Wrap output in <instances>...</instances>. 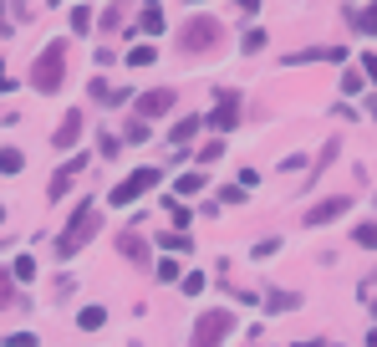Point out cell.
Instances as JSON below:
<instances>
[{"label": "cell", "mask_w": 377, "mask_h": 347, "mask_svg": "<svg viewBox=\"0 0 377 347\" xmlns=\"http://www.w3.org/2000/svg\"><path fill=\"white\" fill-rule=\"evenodd\" d=\"M240 46H245V51H260V46H265V31H260V26H255V31H245Z\"/></svg>", "instance_id": "33"}, {"label": "cell", "mask_w": 377, "mask_h": 347, "mask_svg": "<svg viewBox=\"0 0 377 347\" xmlns=\"http://www.w3.org/2000/svg\"><path fill=\"white\" fill-rule=\"evenodd\" d=\"M347 210H352V195H332V199H321V204L306 210V225H332L336 215H347Z\"/></svg>", "instance_id": "6"}, {"label": "cell", "mask_w": 377, "mask_h": 347, "mask_svg": "<svg viewBox=\"0 0 377 347\" xmlns=\"http://www.w3.org/2000/svg\"><path fill=\"white\" fill-rule=\"evenodd\" d=\"M92 235H97V204L87 199V204H77V215L67 220V230L57 235V255L67 261V255H77V250H82Z\"/></svg>", "instance_id": "2"}, {"label": "cell", "mask_w": 377, "mask_h": 347, "mask_svg": "<svg viewBox=\"0 0 377 347\" xmlns=\"http://www.w3.org/2000/svg\"><path fill=\"white\" fill-rule=\"evenodd\" d=\"M357 67H362V77H367V82H377V57H372V51L357 61Z\"/></svg>", "instance_id": "34"}, {"label": "cell", "mask_w": 377, "mask_h": 347, "mask_svg": "<svg viewBox=\"0 0 377 347\" xmlns=\"http://www.w3.org/2000/svg\"><path fill=\"white\" fill-rule=\"evenodd\" d=\"M214 46H225V26L214 16H189L179 26V51H184V57H204V51H214Z\"/></svg>", "instance_id": "1"}, {"label": "cell", "mask_w": 377, "mask_h": 347, "mask_svg": "<svg viewBox=\"0 0 377 347\" xmlns=\"http://www.w3.org/2000/svg\"><path fill=\"white\" fill-rule=\"evenodd\" d=\"M87 92H92V102H112V97H118V87H108L102 77H92V87H87Z\"/></svg>", "instance_id": "26"}, {"label": "cell", "mask_w": 377, "mask_h": 347, "mask_svg": "<svg viewBox=\"0 0 377 347\" xmlns=\"http://www.w3.org/2000/svg\"><path fill=\"white\" fill-rule=\"evenodd\" d=\"M10 87H16V77L6 72V61H0V92H10Z\"/></svg>", "instance_id": "37"}, {"label": "cell", "mask_w": 377, "mask_h": 347, "mask_svg": "<svg viewBox=\"0 0 377 347\" xmlns=\"http://www.w3.org/2000/svg\"><path fill=\"white\" fill-rule=\"evenodd\" d=\"M72 31H92V10H87V6L72 10Z\"/></svg>", "instance_id": "29"}, {"label": "cell", "mask_w": 377, "mask_h": 347, "mask_svg": "<svg viewBox=\"0 0 377 347\" xmlns=\"http://www.w3.org/2000/svg\"><path fill=\"white\" fill-rule=\"evenodd\" d=\"M153 57H159L153 46H133L128 51V67H153Z\"/></svg>", "instance_id": "22"}, {"label": "cell", "mask_w": 377, "mask_h": 347, "mask_svg": "<svg viewBox=\"0 0 377 347\" xmlns=\"http://www.w3.org/2000/svg\"><path fill=\"white\" fill-rule=\"evenodd\" d=\"M179 271H184L179 261H159V266H153V276H159V281H179Z\"/></svg>", "instance_id": "28"}, {"label": "cell", "mask_w": 377, "mask_h": 347, "mask_svg": "<svg viewBox=\"0 0 377 347\" xmlns=\"http://www.w3.org/2000/svg\"><path fill=\"white\" fill-rule=\"evenodd\" d=\"M123 138H128V143H143V138H148V118H133L123 128Z\"/></svg>", "instance_id": "25"}, {"label": "cell", "mask_w": 377, "mask_h": 347, "mask_svg": "<svg viewBox=\"0 0 377 347\" xmlns=\"http://www.w3.org/2000/svg\"><path fill=\"white\" fill-rule=\"evenodd\" d=\"M10 31H16V26H10V21H6V16H0V36H10Z\"/></svg>", "instance_id": "38"}, {"label": "cell", "mask_w": 377, "mask_h": 347, "mask_svg": "<svg viewBox=\"0 0 377 347\" xmlns=\"http://www.w3.org/2000/svg\"><path fill=\"white\" fill-rule=\"evenodd\" d=\"M159 179H163V174L153 169V163H148V169H133V174H128L123 184H118V189H112V195H108V204H133L138 195H148V189L159 184Z\"/></svg>", "instance_id": "5"}, {"label": "cell", "mask_w": 377, "mask_h": 347, "mask_svg": "<svg viewBox=\"0 0 377 347\" xmlns=\"http://www.w3.org/2000/svg\"><path fill=\"white\" fill-rule=\"evenodd\" d=\"M61 82H67V41H51L31 67V87L36 92H57Z\"/></svg>", "instance_id": "3"}, {"label": "cell", "mask_w": 377, "mask_h": 347, "mask_svg": "<svg viewBox=\"0 0 377 347\" xmlns=\"http://www.w3.org/2000/svg\"><path fill=\"white\" fill-rule=\"evenodd\" d=\"M362 82H367L362 72H352V67L342 72V92H347V97H357V92H362Z\"/></svg>", "instance_id": "24"}, {"label": "cell", "mask_w": 377, "mask_h": 347, "mask_svg": "<svg viewBox=\"0 0 377 347\" xmlns=\"http://www.w3.org/2000/svg\"><path fill=\"white\" fill-rule=\"evenodd\" d=\"M148 6H159V0H148Z\"/></svg>", "instance_id": "41"}, {"label": "cell", "mask_w": 377, "mask_h": 347, "mask_svg": "<svg viewBox=\"0 0 377 347\" xmlns=\"http://www.w3.org/2000/svg\"><path fill=\"white\" fill-rule=\"evenodd\" d=\"M10 281H16V276L0 271V312H6V306H16V286H10Z\"/></svg>", "instance_id": "23"}, {"label": "cell", "mask_w": 377, "mask_h": 347, "mask_svg": "<svg viewBox=\"0 0 377 347\" xmlns=\"http://www.w3.org/2000/svg\"><path fill=\"white\" fill-rule=\"evenodd\" d=\"M118 153H123V143L108 133V128H102V159H118Z\"/></svg>", "instance_id": "32"}, {"label": "cell", "mask_w": 377, "mask_h": 347, "mask_svg": "<svg viewBox=\"0 0 377 347\" xmlns=\"http://www.w3.org/2000/svg\"><path fill=\"white\" fill-rule=\"evenodd\" d=\"M347 6H357V0H347Z\"/></svg>", "instance_id": "42"}, {"label": "cell", "mask_w": 377, "mask_h": 347, "mask_svg": "<svg viewBox=\"0 0 377 347\" xmlns=\"http://www.w3.org/2000/svg\"><path fill=\"white\" fill-rule=\"evenodd\" d=\"M276 250H281V240H276V235H270V240H255V261H270Z\"/></svg>", "instance_id": "30"}, {"label": "cell", "mask_w": 377, "mask_h": 347, "mask_svg": "<svg viewBox=\"0 0 377 347\" xmlns=\"http://www.w3.org/2000/svg\"><path fill=\"white\" fill-rule=\"evenodd\" d=\"M77 174H82V159H72V163H61V169L57 174H51V189H46V199L51 204H57V199H67V184H72V179Z\"/></svg>", "instance_id": "9"}, {"label": "cell", "mask_w": 377, "mask_h": 347, "mask_svg": "<svg viewBox=\"0 0 377 347\" xmlns=\"http://www.w3.org/2000/svg\"><path fill=\"white\" fill-rule=\"evenodd\" d=\"M159 246H163V250H174V255H179V250H194V240L184 235V230H163V235H159Z\"/></svg>", "instance_id": "16"}, {"label": "cell", "mask_w": 377, "mask_h": 347, "mask_svg": "<svg viewBox=\"0 0 377 347\" xmlns=\"http://www.w3.org/2000/svg\"><path fill=\"white\" fill-rule=\"evenodd\" d=\"M219 153H225V143H219V138H210V143H204V148H199V163H214V159H219Z\"/></svg>", "instance_id": "31"}, {"label": "cell", "mask_w": 377, "mask_h": 347, "mask_svg": "<svg viewBox=\"0 0 377 347\" xmlns=\"http://www.w3.org/2000/svg\"><path fill=\"white\" fill-rule=\"evenodd\" d=\"M128 31H143V36L168 31V26H163V10H159V6H148V10H143V21H138V26H128Z\"/></svg>", "instance_id": "14"}, {"label": "cell", "mask_w": 377, "mask_h": 347, "mask_svg": "<svg viewBox=\"0 0 377 347\" xmlns=\"http://www.w3.org/2000/svg\"><path fill=\"white\" fill-rule=\"evenodd\" d=\"M306 61H342V46H311V51H296V57H285V67H306Z\"/></svg>", "instance_id": "12"}, {"label": "cell", "mask_w": 377, "mask_h": 347, "mask_svg": "<svg viewBox=\"0 0 377 347\" xmlns=\"http://www.w3.org/2000/svg\"><path fill=\"white\" fill-rule=\"evenodd\" d=\"M10 276H16V281H31V276H36V261H31V255H21V261L10 266Z\"/></svg>", "instance_id": "27"}, {"label": "cell", "mask_w": 377, "mask_h": 347, "mask_svg": "<svg viewBox=\"0 0 377 347\" xmlns=\"http://www.w3.org/2000/svg\"><path fill=\"white\" fill-rule=\"evenodd\" d=\"M194 189H204V174H199V169H189L184 179H179V189H174V195H179V199H189Z\"/></svg>", "instance_id": "20"}, {"label": "cell", "mask_w": 377, "mask_h": 347, "mask_svg": "<svg viewBox=\"0 0 377 347\" xmlns=\"http://www.w3.org/2000/svg\"><path fill=\"white\" fill-rule=\"evenodd\" d=\"M77 322H82V332H97L102 322H108V312H102V306H82V312H77Z\"/></svg>", "instance_id": "19"}, {"label": "cell", "mask_w": 377, "mask_h": 347, "mask_svg": "<svg viewBox=\"0 0 377 347\" xmlns=\"http://www.w3.org/2000/svg\"><path fill=\"white\" fill-rule=\"evenodd\" d=\"M184 291H189V297H194V291H204V276H199V271H189V276H184Z\"/></svg>", "instance_id": "36"}, {"label": "cell", "mask_w": 377, "mask_h": 347, "mask_svg": "<svg viewBox=\"0 0 377 347\" xmlns=\"http://www.w3.org/2000/svg\"><path fill=\"white\" fill-rule=\"evenodd\" d=\"M168 108H174V87H153V92H143V97H138V118H148V123H153V118H163Z\"/></svg>", "instance_id": "7"}, {"label": "cell", "mask_w": 377, "mask_h": 347, "mask_svg": "<svg viewBox=\"0 0 377 347\" xmlns=\"http://www.w3.org/2000/svg\"><path fill=\"white\" fill-rule=\"evenodd\" d=\"M26 169V153L21 148H0V174H21Z\"/></svg>", "instance_id": "18"}, {"label": "cell", "mask_w": 377, "mask_h": 347, "mask_svg": "<svg viewBox=\"0 0 377 347\" xmlns=\"http://www.w3.org/2000/svg\"><path fill=\"white\" fill-rule=\"evenodd\" d=\"M352 240H357V246H367V250H377V220L357 225V230H352Z\"/></svg>", "instance_id": "21"}, {"label": "cell", "mask_w": 377, "mask_h": 347, "mask_svg": "<svg viewBox=\"0 0 377 347\" xmlns=\"http://www.w3.org/2000/svg\"><path fill=\"white\" fill-rule=\"evenodd\" d=\"M118 250L128 255V261H138V266H148V240H143V235H138V225H133V230H123V235H118Z\"/></svg>", "instance_id": "11"}, {"label": "cell", "mask_w": 377, "mask_h": 347, "mask_svg": "<svg viewBox=\"0 0 377 347\" xmlns=\"http://www.w3.org/2000/svg\"><path fill=\"white\" fill-rule=\"evenodd\" d=\"M168 210H174V225H179V230H189V210H184V204L174 199V204H168Z\"/></svg>", "instance_id": "35"}, {"label": "cell", "mask_w": 377, "mask_h": 347, "mask_svg": "<svg viewBox=\"0 0 377 347\" xmlns=\"http://www.w3.org/2000/svg\"><path fill=\"white\" fill-rule=\"evenodd\" d=\"M77 138H82V112H67V118L57 123V133H51V148H72Z\"/></svg>", "instance_id": "10"}, {"label": "cell", "mask_w": 377, "mask_h": 347, "mask_svg": "<svg viewBox=\"0 0 377 347\" xmlns=\"http://www.w3.org/2000/svg\"><path fill=\"white\" fill-rule=\"evenodd\" d=\"M235 123H240V97L225 92V97H219V108L210 112V128H214V133H225V128H235Z\"/></svg>", "instance_id": "8"}, {"label": "cell", "mask_w": 377, "mask_h": 347, "mask_svg": "<svg viewBox=\"0 0 377 347\" xmlns=\"http://www.w3.org/2000/svg\"><path fill=\"white\" fill-rule=\"evenodd\" d=\"M265 306H270V312H296V306H301V297H296V291H270Z\"/></svg>", "instance_id": "15"}, {"label": "cell", "mask_w": 377, "mask_h": 347, "mask_svg": "<svg viewBox=\"0 0 377 347\" xmlns=\"http://www.w3.org/2000/svg\"><path fill=\"white\" fill-rule=\"evenodd\" d=\"M372 118H377V102H372Z\"/></svg>", "instance_id": "40"}, {"label": "cell", "mask_w": 377, "mask_h": 347, "mask_svg": "<svg viewBox=\"0 0 377 347\" xmlns=\"http://www.w3.org/2000/svg\"><path fill=\"white\" fill-rule=\"evenodd\" d=\"M230 332H235V312H204L199 322H194V342L214 347V342H225Z\"/></svg>", "instance_id": "4"}, {"label": "cell", "mask_w": 377, "mask_h": 347, "mask_svg": "<svg viewBox=\"0 0 377 347\" xmlns=\"http://www.w3.org/2000/svg\"><path fill=\"white\" fill-rule=\"evenodd\" d=\"M347 16H352V26H357L362 36H377V0H372V6H362V10L347 6Z\"/></svg>", "instance_id": "13"}, {"label": "cell", "mask_w": 377, "mask_h": 347, "mask_svg": "<svg viewBox=\"0 0 377 347\" xmlns=\"http://www.w3.org/2000/svg\"><path fill=\"white\" fill-rule=\"evenodd\" d=\"M194 133H199V118H179V123H174V133H168V138H174V143L184 148V143H194Z\"/></svg>", "instance_id": "17"}, {"label": "cell", "mask_w": 377, "mask_h": 347, "mask_svg": "<svg viewBox=\"0 0 377 347\" xmlns=\"http://www.w3.org/2000/svg\"><path fill=\"white\" fill-rule=\"evenodd\" d=\"M235 6H240V10H255V6H260V0H235Z\"/></svg>", "instance_id": "39"}]
</instances>
